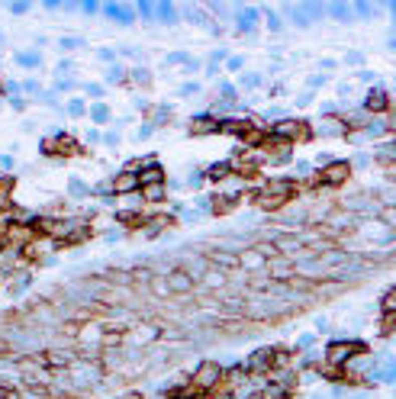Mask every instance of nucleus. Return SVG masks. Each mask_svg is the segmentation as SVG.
<instances>
[{
  "mask_svg": "<svg viewBox=\"0 0 396 399\" xmlns=\"http://www.w3.org/2000/svg\"><path fill=\"white\" fill-rule=\"evenodd\" d=\"M268 132L277 135V139H284V142H290V145H303V142H313V139H316V135H313V126H309L306 119H293V116L277 119V122L268 129Z\"/></svg>",
  "mask_w": 396,
  "mask_h": 399,
  "instance_id": "1",
  "label": "nucleus"
},
{
  "mask_svg": "<svg viewBox=\"0 0 396 399\" xmlns=\"http://www.w3.org/2000/svg\"><path fill=\"white\" fill-rule=\"evenodd\" d=\"M351 177H354L351 161H341V158H332L329 164H322V167H319V174H316V180H319V187H322V190L345 187Z\"/></svg>",
  "mask_w": 396,
  "mask_h": 399,
  "instance_id": "2",
  "label": "nucleus"
},
{
  "mask_svg": "<svg viewBox=\"0 0 396 399\" xmlns=\"http://www.w3.org/2000/svg\"><path fill=\"white\" fill-rule=\"evenodd\" d=\"M223 380V364L219 360H213V357H203L200 364L190 370V383H193L200 393H207V389H213L216 383Z\"/></svg>",
  "mask_w": 396,
  "mask_h": 399,
  "instance_id": "3",
  "label": "nucleus"
},
{
  "mask_svg": "<svg viewBox=\"0 0 396 399\" xmlns=\"http://www.w3.org/2000/svg\"><path fill=\"white\" fill-rule=\"evenodd\" d=\"M357 351H367V344L357 341V338H332L329 344H325V360L341 367L351 354H357Z\"/></svg>",
  "mask_w": 396,
  "mask_h": 399,
  "instance_id": "4",
  "label": "nucleus"
},
{
  "mask_svg": "<svg viewBox=\"0 0 396 399\" xmlns=\"http://www.w3.org/2000/svg\"><path fill=\"white\" fill-rule=\"evenodd\" d=\"M361 110L367 113V116H390V110H393V103H390V94H386L383 87H374V90H367L361 100Z\"/></svg>",
  "mask_w": 396,
  "mask_h": 399,
  "instance_id": "5",
  "label": "nucleus"
},
{
  "mask_svg": "<svg viewBox=\"0 0 396 399\" xmlns=\"http://www.w3.org/2000/svg\"><path fill=\"white\" fill-rule=\"evenodd\" d=\"M345 119H341V113H325L322 119L313 126V135H322V139H345Z\"/></svg>",
  "mask_w": 396,
  "mask_h": 399,
  "instance_id": "6",
  "label": "nucleus"
},
{
  "mask_svg": "<svg viewBox=\"0 0 396 399\" xmlns=\"http://www.w3.org/2000/svg\"><path fill=\"white\" fill-rule=\"evenodd\" d=\"M42 360H45V367H49V370H68V367L74 364V360H78V351L74 348H49V351H42Z\"/></svg>",
  "mask_w": 396,
  "mask_h": 399,
  "instance_id": "7",
  "label": "nucleus"
},
{
  "mask_svg": "<svg viewBox=\"0 0 396 399\" xmlns=\"http://www.w3.org/2000/svg\"><path fill=\"white\" fill-rule=\"evenodd\" d=\"M110 193L113 196H132V193H139V174L135 171H119V174H113L110 177Z\"/></svg>",
  "mask_w": 396,
  "mask_h": 399,
  "instance_id": "8",
  "label": "nucleus"
},
{
  "mask_svg": "<svg viewBox=\"0 0 396 399\" xmlns=\"http://www.w3.org/2000/svg\"><path fill=\"white\" fill-rule=\"evenodd\" d=\"M164 280H167V287H171V296H187V293H193V287H196V280L190 277L184 267H171V271L164 274Z\"/></svg>",
  "mask_w": 396,
  "mask_h": 399,
  "instance_id": "9",
  "label": "nucleus"
},
{
  "mask_svg": "<svg viewBox=\"0 0 396 399\" xmlns=\"http://www.w3.org/2000/svg\"><path fill=\"white\" fill-rule=\"evenodd\" d=\"M167 229H177V219H174L171 213H155V216H145L142 232H145V239H158V235L167 232Z\"/></svg>",
  "mask_w": 396,
  "mask_h": 399,
  "instance_id": "10",
  "label": "nucleus"
},
{
  "mask_svg": "<svg viewBox=\"0 0 396 399\" xmlns=\"http://www.w3.org/2000/svg\"><path fill=\"white\" fill-rule=\"evenodd\" d=\"M264 274H268V280L271 283H287L296 274V267H293V261L290 258H274L268 261V267H264Z\"/></svg>",
  "mask_w": 396,
  "mask_h": 399,
  "instance_id": "11",
  "label": "nucleus"
},
{
  "mask_svg": "<svg viewBox=\"0 0 396 399\" xmlns=\"http://www.w3.org/2000/svg\"><path fill=\"white\" fill-rule=\"evenodd\" d=\"M52 139H55V158H78V155H84V145L74 139V135L52 132Z\"/></svg>",
  "mask_w": 396,
  "mask_h": 399,
  "instance_id": "12",
  "label": "nucleus"
},
{
  "mask_svg": "<svg viewBox=\"0 0 396 399\" xmlns=\"http://www.w3.org/2000/svg\"><path fill=\"white\" fill-rule=\"evenodd\" d=\"M264 267H268V258L258 255L251 245L239 251V271H245V274H264Z\"/></svg>",
  "mask_w": 396,
  "mask_h": 399,
  "instance_id": "13",
  "label": "nucleus"
},
{
  "mask_svg": "<svg viewBox=\"0 0 396 399\" xmlns=\"http://www.w3.org/2000/svg\"><path fill=\"white\" fill-rule=\"evenodd\" d=\"M207 261L210 267H216V271H239V255H232V251H219V248H210L207 251Z\"/></svg>",
  "mask_w": 396,
  "mask_h": 399,
  "instance_id": "14",
  "label": "nucleus"
},
{
  "mask_svg": "<svg viewBox=\"0 0 396 399\" xmlns=\"http://www.w3.org/2000/svg\"><path fill=\"white\" fill-rule=\"evenodd\" d=\"M187 132H190V135H216V132H219V119L210 116V113L193 116V119L187 122Z\"/></svg>",
  "mask_w": 396,
  "mask_h": 399,
  "instance_id": "15",
  "label": "nucleus"
},
{
  "mask_svg": "<svg viewBox=\"0 0 396 399\" xmlns=\"http://www.w3.org/2000/svg\"><path fill=\"white\" fill-rule=\"evenodd\" d=\"M164 180H167V171L158 164V158L148 161V164L139 171V187H148V183H164Z\"/></svg>",
  "mask_w": 396,
  "mask_h": 399,
  "instance_id": "16",
  "label": "nucleus"
},
{
  "mask_svg": "<svg viewBox=\"0 0 396 399\" xmlns=\"http://www.w3.org/2000/svg\"><path fill=\"white\" fill-rule=\"evenodd\" d=\"M139 196H142V203L158 206V203H164V200H167V183H148V187H139Z\"/></svg>",
  "mask_w": 396,
  "mask_h": 399,
  "instance_id": "17",
  "label": "nucleus"
},
{
  "mask_svg": "<svg viewBox=\"0 0 396 399\" xmlns=\"http://www.w3.org/2000/svg\"><path fill=\"white\" fill-rule=\"evenodd\" d=\"M196 283H203L207 290H226V287H229V274H226V271H216V267H210V271L203 274Z\"/></svg>",
  "mask_w": 396,
  "mask_h": 399,
  "instance_id": "18",
  "label": "nucleus"
},
{
  "mask_svg": "<svg viewBox=\"0 0 396 399\" xmlns=\"http://www.w3.org/2000/svg\"><path fill=\"white\" fill-rule=\"evenodd\" d=\"M29 287H33V274H29V271H17V274H13V283L7 287V293H10L13 299H17V296H23V293H26Z\"/></svg>",
  "mask_w": 396,
  "mask_h": 399,
  "instance_id": "19",
  "label": "nucleus"
},
{
  "mask_svg": "<svg viewBox=\"0 0 396 399\" xmlns=\"http://www.w3.org/2000/svg\"><path fill=\"white\" fill-rule=\"evenodd\" d=\"M203 177H207L210 183H226L232 177V171H229V161H219V164H210L207 171H203Z\"/></svg>",
  "mask_w": 396,
  "mask_h": 399,
  "instance_id": "20",
  "label": "nucleus"
},
{
  "mask_svg": "<svg viewBox=\"0 0 396 399\" xmlns=\"http://www.w3.org/2000/svg\"><path fill=\"white\" fill-rule=\"evenodd\" d=\"M116 222L123 229H142L145 226V216H142L139 210H132V213H116Z\"/></svg>",
  "mask_w": 396,
  "mask_h": 399,
  "instance_id": "21",
  "label": "nucleus"
},
{
  "mask_svg": "<svg viewBox=\"0 0 396 399\" xmlns=\"http://www.w3.org/2000/svg\"><path fill=\"white\" fill-rule=\"evenodd\" d=\"M126 81H129V71H126L123 65H119V61H116V65H110V68H106V74H103V84H126Z\"/></svg>",
  "mask_w": 396,
  "mask_h": 399,
  "instance_id": "22",
  "label": "nucleus"
},
{
  "mask_svg": "<svg viewBox=\"0 0 396 399\" xmlns=\"http://www.w3.org/2000/svg\"><path fill=\"white\" fill-rule=\"evenodd\" d=\"M68 196H71V200H87L90 196V187L81 177H68Z\"/></svg>",
  "mask_w": 396,
  "mask_h": 399,
  "instance_id": "23",
  "label": "nucleus"
},
{
  "mask_svg": "<svg viewBox=\"0 0 396 399\" xmlns=\"http://www.w3.org/2000/svg\"><path fill=\"white\" fill-rule=\"evenodd\" d=\"M377 332H380V338H390V335L396 332V312H380Z\"/></svg>",
  "mask_w": 396,
  "mask_h": 399,
  "instance_id": "24",
  "label": "nucleus"
},
{
  "mask_svg": "<svg viewBox=\"0 0 396 399\" xmlns=\"http://www.w3.org/2000/svg\"><path fill=\"white\" fill-rule=\"evenodd\" d=\"M148 293H151V296H158V299H167V296H171V287H167V280H164V277H158V274H155V277L148 280Z\"/></svg>",
  "mask_w": 396,
  "mask_h": 399,
  "instance_id": "25",
  "label": "nucleus"
},
{
  "mask_svg": "<svg viewBox=\"0 0 396 399\" xmlns=\"http://www.w3.org/2000/svg\"><path fill=\"white\" fill-rule=\"evenodd\" d=\"M129 81H132L135 87H151V71L142 68V65H135L132 71H129Z\"/></svg>",
  "mask_w": 396,
  "mask_h": 399,
  "instance_id": "26",
  "label": "nucleus"
},
{
  "mask_svg": "<svg viewBox=\"0 0 396 399\" xmlns=\"http://www.w3.org/2000/svg\"><path fill=\"white\" fill-rule=\"evenodd\" d=\"M87 116L97 122V126H103V122H110V106L106 103H90L87 106Z\"/></svg>",
  "mask_w": 396,
  "mask_h": 399,
  "instance_id": "27",
  "label": "nucleus"
},
{
  "mask_svg": "<svg viewBox=\"0 0 396 399\" xmlns=\"http://www.w3.org/2000/svg\"><path fill=\"white\" fill-rule=\"evenodd\" d=\"M65 113H68L71 119H81V116H87V103H84L81 97H71V100L65 103Z\"/></svg>",
  "mask_w": 396,
  "mask_h": 399,
  "instance_id": "28",
  "label": "nucleus"
},
{
  "mask_svg": "<svg viewBox=\"0 0 396 399\" xmlns=\"http://www.w3.org/2000/svg\"><path fill=\"white\" fill-rule=\"evenodd\" d=\"M13 61H17L20 68H39L42 55H39V52H20V55H13Z\"/></svg>",
  "mask_w": 396,
  "mask_h": 399,
  "instance_id": "29",
  "label": "nucleus"
},
{
  "mask_svg": "<svg viewBox=\"0 0 396 399\" xmlns=\"http://www.w3.org/2000/svg\"><path fill=\"white\" fill-rule=\"evenodd\" d=\"M255 20H258V10H245L235 17V23H239V33H251L255 29Z\"/></svg>",
  "mask_w": 396,
  "mask_h": 399,
  "instance_id": "30",
  "label": "nucleus"
},
{
  "mask_svg": "<svg viewBox=\"0 0 396 399\" xmlns=\"http://www.w3.org/2000/svg\"><path fill=\"white\" fill-rule=\"evenodd\" d=\"M380 312H396V287H386L380 296Z\"/></svg>",
  "mask_w": 396,
  "mask_h": 399,
  "instance_id": "31",
  "label": "nucleus"
},
{
  "mask_svg": "<svg viewBox=\"0 0 396 399\" xmlns=\"http://www.w3.org/2000/svg\"><path fill=\"white\" fill-rule=\"evenodd\" d=\"M158 20H161V23H167V26H174V23H177V10H174V7L171 4H158Z\"/></svg>",
  "mask_w": 396,
  "mask_h": 399,
  "instance_id": "32",
  "label": "nucleus"
},
{
  "mask_svg": "<svg viewBox=\"0 0 396 399\" xmlns=\"http://www.w3.org/2000/svg\"><path fill=\"white\" fill-rule=\"evenodd\" d=\"M329 13H332V20H338V23H348V20H351V7H348V4H332Z\"/></svg>",
  "mask_w": 396,
  "mask_h": 399,
  "instance_id": "33",
  "label": "nucleus"
},
{
  "mask_svg": "<svg viewBox=\"0 0 396 399\" xmlns=\"http://www.w3.org/2000/svg\"><path fill=\"white\" fill-rule=\"evenodd\" d=\"M84 39H78V36H68V39H58V49L62 52H78V49H84Z\"/></svg>",
  "mask_w": 396,
  "mask_h": 399,
  "instance_id": "34",
  "label": "nucleus"
},
{
  "mask_svg": "<svg viewBox=\"0 0 396 399\" xmlns=\"http://www.w3.org/2000/svg\"><path fill=\"white\" fill-rule=\"evenodd\" d=\"M203 183H207L203 171H190V174H187V180H184V187H187V190H200Z\"/></svg>",
  "mask_w": 396,
  "mask_h": 399,
  "instance_id": "35",
  "label": "nucleus"
},
{
  "mask_svg": "<svg viewBox=\"0 0 396 399\" xmlns=\"http://www.w3.org/2000/svg\"><path fill=\"white\" fill-rule=\"evenodd\" d=\"M239 84H242V90H255V87H261V74H242L239 78Z\"/></svg>",
  "mask_w": 396,
  "mask_h": 399,
  "instance_id": "36",
  "label": "nucleus"
},
{
  "mask_svg": "<svg viewBox=\"0 0 396 399\" xmlns=\"http://www.w3.org/2000/svg\"><path fill=\"white\" fill-rule=\"evenodd\" d=\"M151 135H155V126H151V122L145 119L139 129H135V135H132V139H135V142H145V139H151Z\"/></svg>",
  "mask_w": 396,
  "mask_h": 399,
  "instance_id": "37",
  "label": "nucleus"
},
{
  "mask_svg": "<svg viewBox=\"0 0 396 399\" xmlns=\"http://www.w3.org/2000/svg\"><path fill=\"white\" fill-rule=\"evenodd\" d=\"M0 190L13 196V190H17V177H13V174H0Z\"/></svg>",
  "mask_w": 396,
  "mask_h": 399,
  "instance_id": "38",
  "label": "nucleus"
},
{
  "mask_svg": "<svg viewBox=\"0 0 396 399\" xmlns=\"http://www.w3.org/2000/svg\"><path fill=\"white\" fill-rule=\"evenodd\" d=\"M264 23H268L271 33H280V29H284V26H280V17H277V13H271V10H264Z\"/></svg>",
  "mask_w": 396,
  "mask_h": 399,
  "instance_id": "39",
  "label": "nucleus"
},
{
  "mask_svg": "<svg viewBox=\"0 0 396 399\" xmlns=\"http://www.w3.org/2000/svg\"><path fill=\"white\" fill-rule=\"evenodd\" d=\"M177 94H180V97H193V94H200V84H196V81H187V84H180Z\"/></svg>",
  "mask_w": 396,
  "mask_h": 399,
  "instance_id": "40",
  "label": "nucleus"
},
{
  "mask_svg": "<svg viewBox=\"0 0 396 399\" xmlns=\"http://www.w3.org/2000/svg\"><path fill=\"white\" fill-rule=\"evenodd\" d=\"M7 10H10L13 17H23V13H29V4H26V0H20V4H7Z\"/></svg>",
  "mask_w": 396,
  "mask_h": 399,
  "instance_id": "41",
  "label": "nucleus"
},
{
  "mask_svg": "<svg viewBox=\"0 0 396 399\" xmlns=\"http://www.w3.org/2000/svg\"><path fill=\"white\" fill-rule=\"evenodd\" d=\"M226 68H229V71H242V68H245V58H242V55L226 58Z\"/></svg>",
  "mask_w": 396,
  "mask_h": 399,
  "instance_id": "42",
  "label": "nucleus"
},
{
  "mask_svg": "<svg viewBox=\"0 0 396 399\" xmlns=\"http://www.w3.org/2000/svg\"><path fill=\"white\" fill-rule=\"evenodd\" d=\"M345 65H351V68L364 65V55H361V52H348V55H345Z\"/></svg>",
  "mask_w": 396,
  "mask_h": 399,
  "instance_id": "43",
  "label": "nucleus"
},
{
  "mask_svg": "<svg viewBox=\"0 0 396 399\" xmlns=\"http://www.w3.org/2000/svg\"><path fill=\"white\" fill-rule=\"evenodd\" d=\"M78 87V81H71V78H58L55 81V90H74Z\"/></svg>",
  "mask_w": 396,
  "mask_h": 399,
  "instance_id": "44",
  "label": "nucleus"
},
{
  "mask_svg": "<svg viewBox=\"0 0 396 399\" xmlns=\"http://www.w3.org/2000/svg\"><path fill=\"white\" fill-rule=\"evenodd\" d=\"M374 78H377V74H374V71H367V68H361V71L354 74V81H361V84H370Z\"/></svg>",
  "mask_w": 396,
  "mask_h": 399,
  "instance_id": "45",
  "label": "nucleus"
},
{
  "mask_svg": "<svg viewBox=\"0 0 396 399\" xmlns=\"http://www.w3.org/2000/svg\"><path fill=\"white\" fill-rule=\"evenodd\" d=\"M97 58H100V61H110V65H116V52H113V49H100V52H97Z\"/></svg>",
  "mask_w": 396,
  "mask_h": 399,
  "instance_id": "46",
  "label": "nucleus"
},
{
  "mask_svg": "<svg viewBox=\"0 0 396 399\" xmlns=\"http://www.w3.org/2000/svg\"><path fill=\"white\" fill-rule=\"evenodd\" d=\"M354 10H357V17H364V20H367V17H374V13H377V10H374V7H370V4H357Z\"/></svg>",
  "mask_w": 396,
  "mask_h": 399,
  "instance_id": "47",
  "label": "nucleus"
},
{
  "mask_svg": "<svg viewBox=\"0 0 396 399\" xmlns=\"http://www.w3.org/2000/svg\"><path fill=\"white\" fill-rule=\"evenodd\" d=\"M78 10H81V13H87V17H94V13H97V10H100V7H97V4H94V0H84V4L78 7Z\"/></svg>",
  "mask_w": 396,
  "mask_h": 399,
  "instance_id": "48",
  "label": "nucleus"
},
{
  "mask_svg": "<svg viewBox=\"0 0 396 399\" xmlns=\"http://www.w3.org/2000/svg\"><path fill=\"white\" fill-rule=\"evenodd\" d=\"M10 106H13L17 113H23V110L29 106V100H26V97H13V100H10Z\"/></svg>",
  "mask_w": 396,
  "mask_h": 399,
  "instance_id": "49",
  "label": "nucleus"
},
{
  "mask_svg": "<svg viewBox=\"0 0 396 399\" xmlns=\"http://www.w3.org/2000/svg\"><path fill=\"white\" fill-rule=\"evenodd\" d=\"M97 142H103V132L100 129H87V145H97Z\"/></svg>",
  "mask_w": 396,
  "mask_h": 399,
  "instance_id": "50",
  "label": "nucleus"
},
{
  "mask_svg": "<svg viewBox=\"0 0 396 399\" xmlns=\"http://www.w3.org/2000/svg\"><path fill=\"white\" fill-rule=\"evenodd\" d=\"M84 90H87L90 97H103V84H84Z\"/></svg>",
  "mask_w": 396,
  "mask_h": 399,
  "instance_id": "51",
  "label": "nucleus"
},
{
  "mask_svg": "<svg viewBox=\"0 0 396 399\" xmlns=\"http://www.w3.org/2000/svg\"><path fill=\"white\" fill-rule=\"evenodd\" d=\"M116 399H145V393H142V389H126V393H119Z\"/></svg>",
  "mask_w": 396,
  "mask_h": 399,
  "instance_id": "52",
  "label": "nucleus"
},
{
  "mask_svg": "<svg viewBox=\"0 0 396 399\" xmlns=\"http://www.w3.org/2000/svg\"><path fill=\"white\" fill-rule=\"evenodd\" d=\"M10 206H13V196L0 190V213H7V210H10Z\"/></svg>",
  "mask_w": 396,
  "mask_h": 399,
  "instance_id": "53",
  "label": "nucleus"
},
{
  "mask_svg": "<svg viewBox=\"0 0 396 399\" xmlns=\"http://www.w3.org/2000/svg\"><path fill=\"white\" fill-rule=\"evenodd\" d=\"M13 164H17L13 155H0V167H4V171H13Z\"/></svg>",
  "mask_w": 396,
  "mask_h": 399,
  "instance_id": "54",
  "label": "nucleus"
},
{
  "mask_svg": "<svg viewBox=\"0 0 396 399\" xmlns=\"http://www.w3.org/2000/svg\"><path fill=\"white\" fill-rule=\"evenodd\" d=\"M135 110H139V113H145V116H148V113H151V103H148L145 97H139V100H135Z\"/></svg>",
  "mask_w": 396,
  "mask_h": 399,
  "instance_id": "55",
  "label": "nucleus"
},
{
  "mask_svg": "<svg viewBox=\"0 0 396 399\" xmlns=\"http://www.w3.org/2000/svg\"><path fill=\"white\" fill-rule=\"evenodd\" d=\"M325 81H329V78H325V74H316V78H309L306 84H309V90H316V87H322Z\"/></svg>",
  "mask_w": 396,
  "mask_h": 399,
  "instance_id": "56",
  "label": "nucleus"
},
{
  "mask_svg": "<svg viewBox=\"0 0 396 399\" xmlns=\"http://www.w3.org/2000/svg\"><path fill=\"white\" fill-rule=\"evenodd\" d=\"M103 145H110V148H116V145H119V132H106V135H103Z\"/></svg>",
  "mask_w": 396,
  "mask_h": 399,
  "instance_id": "57",
  "label": "nucleus"
},
{
  "mask_svg": "<svg viewBox=\"0 0 396 399\" xmlns=\"http://www.w3.org/2000/svg\"><path fill=\"white\" fill-rule=\"evenodd\" d=\"M309 103H313V90H306V94L296 97V106H309Z\"/></svg>",
  "mask_w": 396,
  "mask_h": 399,
  "instance_id": "58",
  "label": "nucleus"
},
{
  "mask_svg": "<svg viewBox=\"0 0 396 399\" xmlns=\"http://www.w3.org/2000/svg\"><path fill=\"white\" fill-rule=\"evenodd\" d=\"M23 90H26V94H39V84H36V81H26V84H23Z\"/></svg>",
  "mask_w": 396,
  "mask_h": 399,
  "instance_id": "59",
  "label": "nucleus"
},
{
  "mask_svg": "<svg viewBox=\"0 0 396 399\" xmlns=\"http://www.w3.org/2000/svg\"><path fill=\"white\" fill-rule=\"evenodd\" d=\"M4 399H23V393H20V389H7Z\"/></svg>",
  "mask_w": 396,
  "mask_h": 399,
  "instance_id": "60",
  "label": "nucleus"
},
{
  "mask_svg": "<svg viewBox=\"0 0 396 399\" xmlns=\"http://www.w3.org/2000/svg\"><path fill=\"white\" fill-rule=\"evenodd\" d=\"M190 399H207V396H203V393H196V396H190Z\"/></svg>",
  "mask_w": 396,
  "mask_h": 399,
  "instance_id": "61",
  "label": "nucleus"
}]
</instances>
